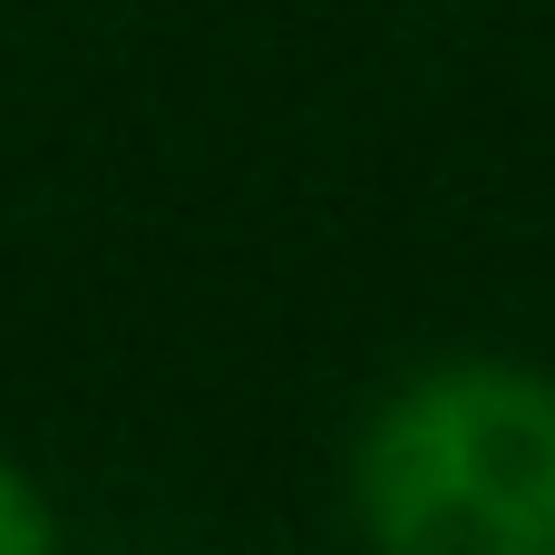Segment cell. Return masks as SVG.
<instances>
[{
  "label": "cell",
  "instance_id": "6da1fadb",
  "mask_svg": "<svg viewBox=\"0 0 555 555\" xmlns=\"http://www.w3.org/2000/svg\"><path fill=\"white\" fill-rule=\"evenodd\" d=\"M361 527L390 555H555V380L459 361L361 439Z\"/></svg>",
  "mask_w": 555,
  "mask_h": 555
},
{
  "label": "cell",
  "instance_id": "7a4b0ae2",
  "mask_svg": "<svg viewBox=\"0 0 555 555\" xmlns=\"http://www.w3.org/2000/svg\"><path fill=\"white\" fill-rule=\"evenodd\" d=\"M59 527H49V507L29 498V478L0 459V555H29V546H49Z\"/></svg>",
  "mask_w": 555,
  "mask_h": 555
}]
</instances>
